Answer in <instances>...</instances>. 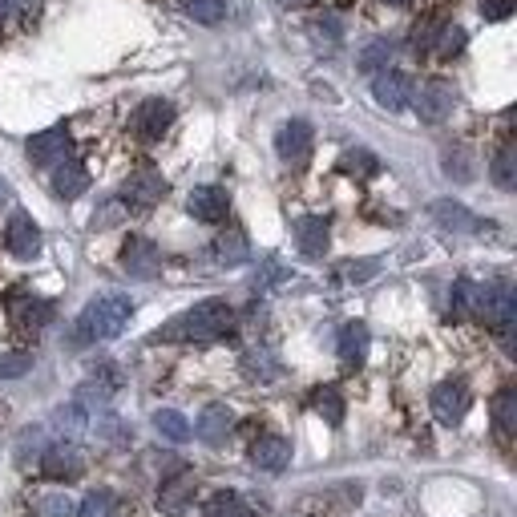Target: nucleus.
I'll list each match as a JSON object with an SVG mask.
<instances>
[{"mask_svg":"<svg viewBox=\"0 0 517 517\" xmlns=\"http://www.w3.org/2000/svg\"><path fill=\"white\" fill-rule=\"evenodd\" d=\"M235 332V307L227 299H202L178 320H170L158 340H186V344H206V340H223Z\"/></svg>","mask_w":517,"mask_h":517,"instance_id":"nucleus-1","label":"nucleus"},{"mask_svg":"<svg viewBox=\"0 0 517 517\" xmlns=\"http://www.w3.org/2000/svg\"><path fill=\"white\" fill-rule=\"evenodd\" d=\"M9 316H13V324L21 332H41L53 320V307L45 299H37V295H13L9 299Z\"/></svg>","mask_w":517,"mask_h":517,"instance_id":"nucleus-17","label":"nucleus"},{"mask_svg":"<svg viewBox=\"0 0 517 517\" xmlns=\"http://www.w3.org/2000/svg\"><path fill=\"white\" fill-rule=\"evenodd\" d=\"M81 469H85V457L73 441H57V445L41 449V473L49 481H77Z\"/></svg>","mask_w":517,"mask_h":517,"instance_id":"nucleus-6","label":"nucleus"},{"mask_svg":"<svg viewBox=\"0 0 517 517\" xmlns=\"http://www.w3.org/2000/svg\"><path fill=\"white\" fill-rule=\"evenodd\" d=\"M340 170H344L348 178H372V174L380 170V162H376V154H368V150H348V154L340 158Z\"/></svg>","mask_w":517,"mask_h":517,"instance_id":"nucleus-35","label":"nucleus"},{"mask_svg":"<svg viewBox=\"0 0 517 517\" xmlns=\"http://www.w3.org/2000/svg\"><path fill=\"white\" fill-rule=\"evenodd\" d=\"M469 388L461 384V380H441L437 388H433V417L441 421V425H457L465 412H469Z\"/></svg>","mask_w":517,"mask_h":517,"instance_id":"nucleus-10","label":"nucleus"},{"mask_svg":"<svg viewBox=\"0 0 517 517\" xmlns=\"http://www.w3.org/2000/svg\"><path fill=\"white\" fill-rule=\"evenodd\" d=\"M291 461V445L283 437H259L251 445V465L263 469V473H283Z\"/></svg>","mask_w":517,"mask_h":517,"instance_id":"nucleus-20","label":"nucleus"},{"mask_svg":"<svg viewBox=\"0 0 517 517\" xmlns=\"http://www.w3.org/2000/svg\"><path fill=\"white\" fill-rule=\"evenodd\" d=\"M376 275V259H364V263H344V279H372Z\"/></svg>","mask_w":517,"mask_h":517,"instance_id":"nucleus-43","label":"nucleus"},{"mask_svg":"<svg viewBox=\"0 0 517 517\" xmlns=\"http://www.w3.org/2000/svg\"><path fill=\"white\" fill-rule=\"evenodd\" d=\"M433 49H437V57H441V61H453V57L465 49V29H461V25H441V29H437Z\"/></svg>","mask_w":517,"mask_h":517,"instance_id":"nucleus-34","label":"nucleus"},{"mask_svg":"<svg viewBox=\"0 0 517 517\" xmlns=\"http://www.w3.org/2000/svg\"><path fill=\"white\" fill-rule=\"evenodd\" d=\"M53 190H57V198H81L85 190H89V174H85V166L81 162H73V158H65V162H57V170H53Z\"/></svg>","mask_w":517,"mask_h":517,"instance_id":"nucleus-22","label":"nucleus"},{"mask_svg":"<svg viewBox=\"0 0 517 517\" xmlns=\"http://www.w3.org/2000/svg\"><path fill=\"white\" fill-rule=\"evenodd\" d=\"M392 57H396V45H392V41H372L368 49H360L356 65H360L364 73H384V69L392 65Z\"/></svg>","mask_w":517,"mask_h":517,"instance_id":"nucleus-30","label":"nucleus"},{"mask_svg":"<svg viewBox=\"0 0 517 517\" xmlns=\"http://www.w3.org/2000/svg\"><path fill=\"white\" fill-rule=\"evenodd\" d=\"M279 5H283V9H312L316 0H279Z\"/></svg>","mask_w":517,"mask_h":517,"instance_id":"nucleus-46","label":"nucleus"},{"mask_svg":"<svg viewBox=\"0 0 517 517\" xmlns=\"http://www.w3.org/2000/svg\"><path fill=\"white\" fill-rule=\"evenodd\" d=\"M182 13L198 25H219L227 17V5L223 0H182Z\"/></svg>","mask_w":517,"mask_h":517,"instance_id":"nucleus-31","label":"nucleus"},{"mask_svg":"<svg viewBox=\"0 0 517 517\" xmlns=\"http://www.w3.org/2000/svg\"><path fill=\"white\" fill-rule=\"evenodd\" d=\"M211 255H215V263H219V267H239V263H247V259H251V243H247V235H243V231L227 227V231L215 239Z\"/></svg>","mask_w":517,"mask_h":517,"instance_id":"nucleus-23","label":"nucleus"},{"mask_svg":"<svg viewBox=\"0 0 517 517\" xmlns=\"http://www.w3.org/2000/svg\"><path fill=\"white\" fill-rule=\"evenodd\" d=\"M130 316H134V299H126V295H101V299H93L85 312L77 316L73 344H106V340H118L126 332Z\"/></svg>","mask_w":517,"mask_h":517,"instance_id":"nucleus-2","label":"nucleus"},{"mask_svg":"<svg viewBox=\"0 0 517 517\" xmlns=\"http://www.w3.org/2000/svg\"><path fill=\"white\" fill-rule=\"evenodd\" d=\"M336 33H340V25L336 21H324V25H312V37H316V45L324 49V41H328V49L336 45Z\"/></svg>","mask_w":517,"mask_h":517,"instance_id":"nucleus-44","label":"nucleus"},{"mask_svg":"<svg viewBox=\"0 0 517 517\" xmlns=\"http://www.w3.org/2000/svg\"><path fill=\"white\" fill-rule=\"evenodd\" d=\"M5 202H9V182L0 178V206H5Z\"/></svg>","mask_w":517,"mask_h":517,"instance_id":"nucleus-48","label":"nucleus"},{"mask_svg":"<svg viewBox=\"0 0 517 517\" xmlns=\"http://www.w3.org/2000/svg\"><path fill=\"white\" fill-rule=\"evenodd\" d=\"M481 17L485 21H505V17H513V9H517V0H481Z\"/></svg>","mask_w":517,"mask_h":517,"instance_id":"nucleus-41","label":"nucleus"},{"mask_svg":"<svg viewBox=\"0 0 517 517\" xmlns=\"http://www.w3.org/2000/svg\"><path fill=\"white\" fill-rule=\"evenodd\" d=\"M312 126L307 122H283L279 126V134H275V150H279V158L287 162V166H307V158H312Z\"/></svg>","mask_w":517,"mask_h":517,"instance_id":"nucleus-8","label":"nucleus"},{"mask_svg":"<svg viewBox=\"0 0 517 517\" xmlns=\"http://www.w3.org/2000/svg\"><path fill=\"white\" fill-rule=\"evenodd\" d=\"M231 429H235V412L227 404H206L198 425H194V437L202 445H223L231 437Z\"/></svg>","mask_w":517,"mask_h":517,"instance_id":"nucleus-16","label":"nucleus"},{"mask_svg":"<svg viewBox=\"0 0 517 517\" xmlns=\"http://www.w3.org/2000/svg\"><path fill=\"white\" fill-rule=\"evenodd\" d=\"M69 150H73L69 126H53V130H45V134L29 138V158H33L37 166H57V162H65V158H69Z\"/></svg>","mask_w":517,"mask_h":517,"instance_id":"nucleus-13","label":"nucleus"},{"mask_svg":"<svg viewBox=\"0 0 517 517\" xmlns=\"http://www.w3.org/2000/svg\"><path fill=\"white\" fill-rule=\"evenodd\" d=\"M477 307H481V287L473 279H457L453 283V295H449L453 320H477Z\"/></svg>","mask_w":517,"mask_h":517,"instance_id":"nucleus-24","label":"nucleus"},{"mask_svg":"<svg viewBox=\"0 0 517 517\" xmlns=\"http://www.w3.org/2000/svg\"><path fill=\"white\" fill-rule=\"evenodd\" d=\"M154 429H158V437H166V441H174V445H182V441H190V421L182 417L178 408H158L154 412Z\"/></svg>","mask_w":517,"mask_h":517,"instance_id":"nucleus-27","label":"nucleus"},{"mask_svg":"<svg viewBox=\"0 0 517 517\" xmlns=\"http://www.w3.org/2000/svg\"><path fill=\"white\" fill-rule=\"evenodd\" d=\"M33 517H73V505H69V497L53 493V497H41L33 505Z\"/></svg>","mask_w":517,"mask_h":517,"instance_id":"nucleus-37","label":"nucleus"},{"mask_svg":"<svg viewBox=\"0 0 517 517\" xmlns=\"http://www.w3.org/2000/svg\"><path fill=\"white\" fill-rule=\"evenodd\" d=\"M162 194H166V178H162L154 166H142V170H134V174L122 182L126 206H138V211H150L154 202H162Z\"/></svg>","mask_w":517,"mask_h":517,"instance_id":"nucleus-7","label":"nucleus"},{"mask_svg":"<svg viewBox=\"0 0 517 517\" xmlns=\"http://www.w3.org/2000/svg\"><path fill=\"white\" fill-rule=\"evenodd\" d=\"M194 489H198V481H194L190 469L174 473V477L162 481V489H158V509H162L166 517H182V513L190 509V501H194Z\"/></svg>","mask_w":517,"mask_h":517,"instance_id":"nucleus-14","label":"nucleus"},{"mask_svg":"<svg viewBox=\"0 0 517 517\" xmlns=\"http://www.w3.org/2000/svg\"><path fill=\"white\" fill-rule=\"evenodd\" d=\"M336 352L344 360V368H360L368 360V324L352 320L340 328V340H336Z\"/></svg>","mask_w":517,"mask_h":517,"instance_id":"nucleus-19","label":"nucleus"},{"mask_svg":"<svg viewBox=\"0 0 517 517\" xmlns=\"http://www.w3.org/2000/svg\"><path fill=\"white\" fill-rule=\"evenodd\" d=\"M85 425H89V412H85L81 400H73V404H65V408L53 412V429L61 437H77V433H85Z\"/></svg>","mask_w":517,"mask_h":517,"instance_id":"nucleus-29","label":"nucleus"},{"mask_svg":"<svg viewBox=\"0 0 517 517\" xmlns=\"http://www.w3.org/2000/svg\"><path fill=\"white\" fill-rule=\"evenodd\" d=\"M73 517H118V501H114V493H106V489L85 493V501L77 505Z\"/></svg>","mask_w":517,"mask_h":517,"instance_id":"nucleus-32","label":"nucleus"},{"mask_svg":"<svg viewBox=\"0 0 517 517\" xmlns=\"http://www.w3.org/2000/svg\"><path fill=\"white\" fill-rule=\"evenodd\" d=\"M433 219H437V227H445V231H477L481 223L465 211L461 202H449V198H441V202H433Z\"/></svg>","mask_w":517,"mask_h":517,"instance_id":"nucleus-25","label":"nucleus"},{"mask_svg":"<svg viewBox=\"0 0 517 517\" xmlns=\"http://www.w3.org/2000/svg\"><path fill=\"white\" fill-rule=\"evenodd\" d=\"M312 404H316V412H320V417H324L332 429H340V425H344V400H340V392H336V388H320Z\"/></svg>","mask_w":517,"mask_h":517,"instance_id":"nucleus-33","label":"nucleus"},{"mask_svg":"<svg viewBox=\"0 0 517 517\" xmlns=\"http://www.w3.org/2000/svg\"><path fill=\"white\" fill-rule=\"evenodd\" d=\"M445 174L457 178V182H469V178H473L469 154H465V150H445Z\"/></svg>","mask_w":517,"mask_h":517,"instance_id":"nucleus-38","label":"nucleus"},{"mask_svg":"<svg viewBox=\"0 0 517 517\" xmlns=\"http://www.w3.org/2000/svg\"><path fill=\"white\" fill-rule=\"evenodd\" d=\"M9 9H13V0H0V29H5V21H9Z\"/></svg>","mask_w":517,"mask_h":517,"instance_id":"nucleus-47","label":"nucleus"},{"mask_svg":"<svg viewBox=\"0 0 517 517\" xmlns=\"http://www.w3.org/2000/svg\"><path fill=\"white\" fill-rule=\"evenodd\" d=\"M489 174H493V182H497L501 190H513V186H517V146H513V142H505V146L493 154Z\"/></svg>","mask_w":517,"mask_h":517,"instance_id":"nucleus-28","label":"nucleus"},{"mask_svg":"<svg viewBox=\"0 0 517 517\" xmlns=\"http://www.w3.org/2000/svg\"><path fill=\"white\" fill-rule=\"evenodd\" d=\"M170 122H174V106L166 97H150V101H142V106L134 110L130 130H134L138 142H158L170 130Z\"/></svg>","mask_w":517,"mask_h":517,"instance_id":"nucleus-4","label":"nucleus"},{"mask_svg":"<svg viewBox=\"0 0 517 517\" xmlns=\"http://www.w3.org/2000/svg\"><path fill=\"white\" fill-rule=\"evenodd\" d=\"M396 5H408V0H396Z\"/></svg>","mask_w":517,"mask_h":517,"instance_id":"nucleus-49","label":"nucleus"},{"mask_svg":"<svg viewBox=\"0 0 517 517\" xmlns=\"http://www.w3.org/2000/svg\"><path fill=\"white\" fill-rule=\"evenodd\" d=\"M118 388H122V376H118V368H97V372H93V376L81 384L77 400H81V404H110Z\"/></svg>","mask_w":517,"mask_h":517,"instance_id":"nucleus-21","label":"nucleus"},{"mask_svg":"<svg viewBox=\"0 0 517 517\" xmlns=\"http://www.w3.org/2000/svg\"><path fill=\"white\" fill-rule=\"evenodd\" d=\"M493 425H497L501 437L517 433V388H501L493 396Z\"/></svg>","mask_w":517,"mask_h":517,"instance_id":"nucleus-26","label":"nucleus"},{"mask_svg":"<svg viewBox=\"0 0 517 517\" xmlns=\"http://www.w3.org/2000/svg\"><path fill=\"white\" fill-rule=\"evenodd\" d=\"M5 243L17 259H33L41 251V227L29 219V215H13L9 219V231H5Z\"/></svg>","mask_w":517,"mask_h":517,"instance_id":"nucleus-18","label":"nucleus"},{"mask_svg":"<svg viewBox=\"0 0 517 517\" xmlns=\"http://www.w3.org/2000/svg\"><path fill=\"white\" fill-rule=\"evenodd\" d=\"M206 517H255V513L243 505V497H235V493H219V497L206 501Z\"/></svg>","mask_w":517,"mask_h":517,"instance_id":"nucleus-36","label":"nucleus"},{"mask_svg":"<svg viewBox=\"0 0 517 517\" xmlns=\"http://www.w3.org/2000/svg\"><path fill=\"white\" fill-rule=\"evenodd\" d=\"M328 243H332L328 219H320V215H303V219H295V247H299L307 259H324Z\"/></svg>","mask_w":517,"mask_h":517,"instance_id":"nucleus-15","label":"nucleus"},{"mask_svg":"<svg viewBox=\"0 0 517 517\" xmlns=\"http://www.w3.org/2000/svg\"><path fill=\"white\" fill-rule=\"evenodd\" d=\"M243 368H247V376H251V380H271V376L279 372V368L271 364V356H267V352H247Z\"/></svg>","mask_w":517,"mask_h":517,"instance_id":"nucleus-39","label":"nucleus"},{"mask_svg":"<svg viewBox=\"0 0 517 517\" xmlns=\"http://www.w3.org/2000/svg\"><path fill=\"white\" fill-rule=\"evenodd\" d=\"M186 211L198 223H223L227 211H231V198H227L223 186H194L190 198H186Z\"/></svg>","mask_w":517,"mask_h":517,"instance_id":"nucleus-11","label":"nucleus"},{"mask_svg":"<svg viewBox=\"0 0 517 517\" xmlns=\"http://www.w3.org/2000/svg\"><path fill=\"white\" fill-rule=\"evenodd\" d=\"M33 368V356H25V352H9V356H0V376H25Z\"/></svg>","mask_w":517,"mask_h":517,"instance_id":"nucleus-40","label":"nucleus"},{"mask_svg":"<svg viewBox=\"0 0 517 517\" xmlns=\"http://www.w3.org/2000/svg\"><path fill=\"white\" fill-rule=\"evenodd\" d=\"M372 97L380 101V106L388 110V114H400L408 101H412V81H408V73H400V69H384V73H376V81H372Z\"/></svg>","mask_w":517,"mask_h":517,"instance_id":"nucleus-12","label":"nucleus"},{"mask_svg":"<svg viewBox=\"0 0 517 517\" xmlns=\"http://www.w3.org/2000/svg\"><path fill=\"white\" fill-rule=\"evenodd\" d=\"M477 320H485L497 336L509 340L513 324H517V295L513 287L497 283V287H481V307H477Z\"/></svg>","mask_w":517,"mask_h":517,"instance_id":"nucleus-3","label":"nucleus"},{"mask_svg":"<svg viewBox=\"0 0 517 517\" xmlns=\"http://www.w3.org/2000/svg\"><path fill=\"white\" fill-rule=\"evenodd\" d=\"M453 106H457V89H453L449 81H429V85H421L417 101H412V110H417L421 122H429V126H441V122L453 114Z\"/></svg>","mask_w":517,"mask_h":517,"instance_id":"nucleus-5","label":"nucleus"},{"mask_svg":"<svg viewBox=\"0 0 517 517\" xmlns=\"http://www.w3.org/2000/svg\"><path fill=\"white\" fill-rule=\"evenodd\" d=\"M41 5H45V0H17V9H21L25 21H37L41 17Z\"/></svg>","mask_w":517,"mask_h":517,"instance_id":"nucleus-45","label":"nucleus"},{"mask_svg":"<svg viewBox=\"0 0 517 517\" xmlns=\"http://www.w3.org/2000/svg\"><path fill=\"white\" fill-rule=\"evenodd\" d=\"M437 21H425V25H417V33H412V49L417 53H429L433 49V41H437Z\"/></svg>","mask_w":517,"mask_h":517,"instance_id":"nucleus-42","label":"nucleus"},{"mask_svg":"<svg viewBox=\"0 0 517 517\" xmlns=\"http://www.w3.org/2000/svg\"><path fill=\"white\" fill-rule=\"evenodd\" d=\"M122 271H126L130 279H154V275L162 271V251H158L150 239L130 235L126 247H122Z\"/></svg>","mask_w":517,"mask_h":517,"instance_id":"nucleus-9","label":"nucleus"}]
</instances>
